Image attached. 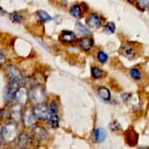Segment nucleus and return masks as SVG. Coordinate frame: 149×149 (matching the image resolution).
<instances>
[{"label": "nucleus", "instance_id": "nucleus-1", "mask_svg": "<svg viewBox=\"0 0 149 149\" xmlns=\"http://www.w3.org/2000/svg\"><path fill=\"white\" fill-rule=\"evenodd\" d=\"M18 133H19V131H18V128H17L16 122L5 124L1 130L3 142L7 143V144H10V143L14 142L19 136Z\"/></svg>", "mask_w": 149, "mask_h": 149}, {"label": "nucleus", "instance_id": "nucleus-2", "mask_svg": "<svg viewBox=\"0 0 149 149\" xmlns=\"http://www.w3.org/2000/svg\"><path fill=\"white\" fill-rule=\"evenodd\" d=\"M29 100L34 104H39L46 100V92L42 86H34L29 91Z\"/></svg>", "mask_w": 149, "mask_h": 149}, {"label": "nucleus", "instance_id": "nucleus-3", "mask_svg": "<svg viewBox=\"0 0 149 149\" xmlns=\"http://www.w3.org/2000/svg\"><path fill=\"white\" fill-rule=\"evenodd\" d=\"M6 71L8 73V76H9L10 81H13V82L19 84V85H21V84L24 82L22 73L17 66L13 65V64H10V65L7 66Z\"/></svg>", "mask_w": 149, "mask_h": 149}, {"label": "nucleus", "instance_id": "nucleus-4", "mask_svg": "<svg viewBox=\"0 0 149 149\" xmlns=\"http://www.w3.org/2000/svg\"><path fill=\"white\" fill-rule=\"evenodd\" d=\"M32 111L36 116V118L40 120H48L49 117L52 115L51 112H50L49 106L45 104L44 102L39 103V104H35Z\"/></svg>", "mask_w": 149, "mask_h": 149}, {"label": "nucleus", "instance_id": "nucleus-5", "mask_svg": "<svg viewBox=\"0 0 149 149\" xmlns=\"http://www.w3.org/2000/svg\"><path fill=\"white\" fill-rule=\"evenodd\" d=\"M29 90L24 86L19 87L15 94V97H14L15 102L17 103H19V105H26L27 102H29Z\"/></svg>", "mask_w": 149, "mask_h": 149}, {"label": "nucleus", "instance_id": "nucleus-6", "mask_svg": "<svg viewBox=\"0 0 149 149\" xmlns=\"http://www.w3.org/2000/svg\"><path fill=\"white\" fill-rule=\"evenodd\" d=\"M19 88V84H17L13 81H10L8 82L6 88H5L4 91V100L6 103H10L12 100H14V97H15V94L17 92V90Z\"/></svg>", "mask_w": 149, "mask_h": 149}, {"label": "nucleus", "instance_id": "nucleus-7", "mask_svg": "<svg viewBox=\"0 0 149 149\" xmlns=\"http://www.w3.org/2000/svg\"><path fill=\"white\" fill-rule=\"evenodd\" d=\"M36 119L37 118L33 113V111L29 110V109H26L24 113L22 114V122H24V125L27 128L33 127L36 124Z\"/></svg>", "mask_w": 149, "mask_h": 149}, {"label": "nucleus", "instance_id": "nucleus-8", "mask_svg": "<svg viewBox=\"0 0 149 149\" xmlns=\"http://www.w3.org/2000/svg\"><path fill=\"white\" fill-rule=\"evenodd\" d=\"M125 140L128 145L134 146L139 141V134L134 129H129L125 133Z\"/></svg>", "mask_w": 149, "mask_h": 149}, {"label": "nucleus", "instance_id": "nucleus-9", "mask_svg": "<svg viewBox=\"0 0 149 149\" xmlns=\"http://www.w3.org/2000/svg\"><path fill=\"white\" fill-rule=\"evenodd\" d=\"M86 22L90 27H92V29H97V27H100V24H102V19H100V17L97 15V14L92 13L87 17Z\"/></svg>", "mask_w": 149, "mask_h": 149}, {"label": "nucleus", "instance_id": "nucleus-10", "mask_svg": "<svg viewBox=\"0 0 149 149\" xmlns=\"http://www.w3.org/2000/svg\"><path fill=\"white\" fill-rule=\"evenodd\" d=\"M10 117L12 118L14 122H19L21 121V119H22V114L21 111V105L19 104H14L10 107Z\"/></svg>", "mask_w": 149, "mask_h": 149}, {"label": "nucleus", "instance_id": "nucleus-11", "mask_svg": "<svg viewBox=\"0 0 149 149\" xmlns=\"http://www.w3.org/2000/svg\"><path fill=\"white\" fill-rule=\"evenodd\" d=\"M60 40L63 42V43H73V42L76 40V35H75L72 31L64 30V31L61 33Z\"/></svg>", "mask_w": 149, "mask_h": 149}, {"label": "nucleus", "instance_id": "nucleus-12", "mask_svg": "<svg viewBox=\"0 0 149 149\" xmlns=\"http://www.w3.org/2000/svg\"><path fill=\"white\" fill-rule=\"evenodd\" d=\"M33 137L37 140H44L48 137V133L44 128L42 127H34L32 130Z\"/></svg>", "mask_w": 149, "mask_h": 149}, {"label": "nucleus", "instance_id": "nucleus-13", "mask_svg": "<svg viewBox=\"0 0 149 149\" xmlns=\"http://www.w3.org/2000/svg\"><path fill=\"white\" fill-rule=\"evenodd\" d=\"M94 46V39L90 37H83L79 40V47L83 51H90Z\"/></svg>", "mask_w": 149, "mask_h": 149}, {"label": "nucleus", "instance_id": "nucleus-14", "mask_svg": "<svg viewBox=\"0 0 149 149\" xmlns=\"http://www.w3.org/2000/svg\"><path fill=\"white\" fill-rule=\"evenodd\" d=\"M94 141L97 143L104 141V139H106V131L102 128H97L94 131Z\"/></svg>", "mask_w": 149, "mask_h": 149}, {"label": "nucleus", "instance_id": "nucleus-15", "mask_svg": "<svg viewBox=\"0 0 149 149\" xmlns=\"http://www.w3.org/2000/svg\"><path fill=\"white\" fill-rule=\"evenodd\" d=\"M31 142L30 136L26 133H22L21 134H19L18 139H17V143H18L19 147H26V146L29 145Z\"/></svg>", "mask_w": 149, "mask_h": 149}, {"label": "nucleus", "instance_id": "nucleus-16", "mask_svg": "<svg viewBox=\"0 0 149 149\" xmlns=\"http://www.w3.org/2000/svg\"><path fill=\"white\" fill-rule=\"evenodd\" d=\"M97 95H98V97H100L103 100H110V97H111L110 91H109V90L104 86L98 87Z\"/></svg>", "mask_w": 149, "mask_h": 149}, {"label": "nucleus", "instance_id": "nucleus-17", "mask_svg": "<svg viewBox=\"0 0 149 149\" xmlns=\"http://www.w3.org/2000/svg\"><path fill=\"white\" fill-rule=\"evenodd\" d=\"M48 124L49 126L53 129H57L60 126V119H58V116L57 114H52L51 116L48 119Z\"/></svg>", "mask_w": 149, "mask_h": 149}, {"label": "nucleus", "instance_id": "nucleus-18", "mask_svg": "<svg viewBox=\"0 0 149 149\" xmlns=\"http://www.w3.org/2000/svg\"><path fill=\"white\" fill-rule=\"evenodd\" d=\"M122 53L124 56H126L127 58H133L134 57V50L133 47H130V46H125L123 47L122 49Z\"/></svg>", "mask_w": 149, "mask_h": 149}, {"label": "nucleus", "instance_id": "nucleus-19", "mask_svg": "<svg viewBox=\"0 0 149 149\" xmlns=\"http://www.w3.org/2000/svg\"><path fill=\"white\" fill-rule=\"evenodd\" d=\"M69 13L70 15L72 17H74V18H79L81 16V14H82V10H81V7L79 5H73V6L70 8L69 10Z\"/></svg>", "mask_w": 149, "mask_h": 149}, {"label": "nucleus", "instance_id": "nucleus-20", "mask_svg": "<svg viewBox=\"0 0 149 149\" xmlns=\"http://www.w3.org/2000/svg\"><path fill=\"white\" fill-rule=\"evenodd\" d=\"M91 74L93 78L95 79H100L103 76V71L98 67H92L91 68Z\"/></svg>", "mask_w": 149, "mask_h": 149}, {"label": "nucleus", "instance_id": "nucleus-21", "mask_svg": "<svg viewBox=\"0 0 149 149\" xmlns=\"http://www.w3.org/2000/svg\"><path fill=\"white\" fill-rule=\"evenodd\" d=\"M75 26H76L77 31L79 32V33H81V34H83V35L90 34V29H87L86 26H84L80 22H76V24H75Z\"/></svg>", "mask_w": 149, "mask_h": 149}, {"label": "nucleus", "instance_id": "nucleus-22", "mask_svg": "<svg viewBox=\"0 0 149 149\" xmlns=\"http://www.w3.org/2000/svg\"><path fill=\"white\" fill-rule=\"evenodd\" d=\"M37 17L38 19L42 22H49L52 19V17L49 15L48 13H46L45 11H38L37 12Z\"/></svg>", "mask_w": 149, "mask_h": 149}, {"label": "nucleus", "instance_id": "nucleus-23", "mask_svg": "<svg viewBox=\"0 0 149 149\" xmlns=\"http://www.w3.org/2000/svg\"><path fill=\"white\" fill-rule=\"evenodd\" d=\"M10 19L13 22H15V24H21L22 22V16L19 13H17V12L12 13L10 15Z\"/></svg>", "mask_w": 149, "mask_h": 149}, {"label": "nucleus", "instance_id": "nucleus-24", "mask_svg": "<svg viewBox=\"0 0 149 149\" xmlns=\"http://www.w3.org/2000/svg\"><path fill=\"white\" fill-rule=\"evenodd\" d=\"M115 29H116V26L113 22H107L104 26V32L107 33V34H112V33L115 32Z\"/></svg>", "mask_w": 149, "mask_h": 149}, {"label": "nucleus", "instance_id": "nucleus-25", "mask_svg": "<svg viewBox=\"0 0 149 149\" xmlns=\"http://www.w3.org/2000/svg\"><path fill=\"white\" fill-rule=\"evenodd\" d=\"M130 74L134 80H139L141 78V71L139 68H132L130 70Z\"/></svg>", "mask_w": 149, "mask_h": 149}, {"label": "nucleus", "instance_id": "nucleus-26", "mask_svg": "<svg viewBox=\"0 0 149 149\" xmlns=\"http://www.w3.org/2000/svg\"><path fill=\"white\" fill-rule=\"evenodd\" d=\"M97 61H100V63H106V61H108V56L106 55L104 52L100 51V52H97Z\"/></svg>", "mask_w": 149, "mask_h": 149}, {"label": "nucleus", "instance_id": "nucleus-27", "mask_svg": "<svg viewBox=\"0 0 149 149\" xmlns=\"http://www.w3.org/2000/svg\"><path fill=\"white\" fill-rule=\"evenodd\" d=\"M136 6L140 11H144L149 6V0H137Z\"/></svg>", "mask_w": 149, "mask_h": 149}, {"label": "nucleus", "instance_id": "nucleus-28", "mask_svg": "<svg viewBox=\"0 0 149 149\" xmlns=\"http://www.w3.org/2000/svg\"><path fill=\"white\" fill-rule=\"evenodd\" d=\"M109 128H110V130L112 132H118V131H120L121 129H122V126L120 125V123L118 122V121H113L112 123H110Z\"/></svg>", "mask_w": 149, "mask_h": 149}, {"label": "nucleus", "instance_id": "nucleus-29", "mask_svg": "<svg viewBox=\"0 0 149 149\" xmlns=\"http://www.w3.org/2000/svg\"><path fill=\"white\" fill-rule=\"evenodd\" d=\"M49 109H50V112H51V114H57V112H58V105L56 104L55 102H52L51 104L49 105Z\"/></svg>", "mask_w": 149, "mask_h": 149}, {"label": "nucleus", "instance_id": "nucleus-30", "mask_svg": "<svg viewBox=\"0 0 149 149\" xmlns=\"http://www.w3.org/2000/svg\"><path fill=\"white\" fill-rule=\"evenodd\" d=\"M0 117L2 119H5V118H9L10 117V112L7 110H1L0 111Z\"/></svg>", "mask_w": 149, "mask_h": 149}, {"label": "nucleus", "instance_id": "nucleus-31", "mask_svg": "<svg viewBox=\"0 0 149 149\" xmlns=\"http://www.w3.org/2000/svg\"><path fill=\"white\" fill-rule=\"evenodd\" d=\"M4 61H5V55H4V53L0 50V65L3 64Z\"/></svg>", "mask_w": 149, "mask_h": 149}, {"label": "nucleus", "instance_id": "nucleus-32", "mask_svg": "<svg viewBox=\"0 0 149 149\" xmlns=\"http://www.w3.org/2000/svg\"><path fill=\"white\" fill-rule=\"evenodd\" d=\"M5 14H6V11H4L1 7H0V16H3Z\"/></svg>", "mask_w": 149, "mask_h": 149}, {"label": "nucleus", "instance_id": "nucleus-33", "mask_svg": "<svg viewBox=\"0 0 149 149\" xmlns=\"http://www.w3.org/2000/svg\"><path fill=\"white\" fill-rule=\"evenodd\" d=\"M1 130H2V128H0V144L3 141V139H2V134H1Z\"/></svg>", "mask_w": 149, "mask_h": 149}, {"label": "nucleus", "instance_id": "nucleus-34", "mask_svg": "<svg viewBox=\"0 0 149 149\" xmlns=\"http://www.w3.org/2000/svg\"><path fill=\"white\" fill-rule=\"evenodd\" d=\"M128 1H130V2H136V1H137V0H128Z\"/></svg>", "mask_w": 149, "mask_h": 149}]
</instances>
